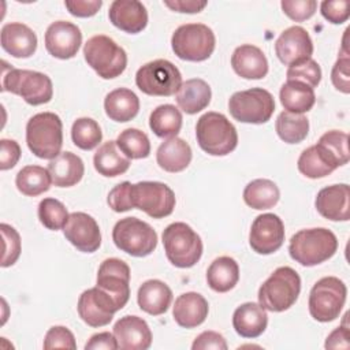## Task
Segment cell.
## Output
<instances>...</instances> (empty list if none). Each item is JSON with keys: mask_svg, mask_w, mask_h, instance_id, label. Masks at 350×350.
I'll use <instances>...</instances> for the list:
<instances>
[{"mask_svg": "<svg viewBox=\"0 0 350 350\" xmlns=\"http://www.w3.org/2000/svg\"><path fill=\"white\" fill-rule=\"evenodd\" d=\"M338 250L335 234L324 227L295 232L288 243L290 257L304 267H314L329 260Z\"/></svg>", "mask_w": 350, "mask_h": 350, "instance_id": "6da1fadb", "label": "cell"}, {"mask_svg": "<svg viewBox=\"0 0 350 350\" xmlns=\"http://www.w3.org/2000/svg\"><path fill=\"white\" fill-rule=\"evenodd\" d=\"M1 90L21 96L30 105H41L51 101L53 85L46 74L8 67L3 62Z\"/></svg>", "mask_w": 350, "mask_h": 350, "instance_id": "7a4b0ae2", "label": "cell"}, {"mask_svg": "<svg viewBox=\"0 0 350 350\" xmlns=\"http://www.w3.org/2000/svg\"><path fill=\"white\" fill-rule=\"evenodd\" d=\"M26 144L30 152L45 160L59 156L63 145V123L53 112L33 115L26 124Z\"/></svg>", "mask_w": 350, "mask_h": 350, "instance_id": "3957f363", "label": "cell"}, {"mask_svg": "<svg viewBox=\"0 0 350 350\" xmlns=\"http://www.w3.org/2000/svg\"><path fill=\"white\" fill-rule=\"evenodd\" d=\"M301 278L291 267H279L258 288V304L269 312H284L298 299Z\"/></svg>", "mask_w": 350, "mask_h": 350, "instance_id": "277c9868", "label": "cell"}, {"mask_svg": "<svg viewBox=\"0 0 350 350\" xmlns=\"http://www.w3.org/2000/svg\"><path fill=\"white\" fill-rule=\"evenodd\" d=\"M196 137L200 148L211 156H226L238 145L235 126L219 112H206L200 116Z\"/></svg>", "mask_w": 350, "mask_h": 350, "instance_id": "5b68a950", "label": "cell"}, {"mask_svg": "<svg viewBox=\"0 0 350 350\" xmlns=\"http://www.w3.org/2000/svg\"><path fill=\"white\" fill-rule=\"evenodd\" d=\"M163 246L168 261L176 268H190L202 256L200 235L186 223L175 221L163 231Z\"/></svg>", "mask_w": 350, "mask_h": 350, "instance_id": "8992f818", "label": "cell"}, {"mask_svg": "<svg viewBox=\"0 0 350 350\" xmlns=\"http://www.w3.org/2000/svg\"><path fill=\"white\" fill-rule=\"evenodd\" d=\"M86 63L103 79L119 77L127 66L126 51L119 46L111 37L97 34L90 37L83 45Z\"/></svg>", "mask_w": 350, "mask_h": 350, "instance_id": "52a82bcc", "label": "cell"}, {"mask_svg": "<svg viewBox=\"0 0 350 350\" xmlns=\"http://www.w3.org/2000/svg\"><path fill=\"white\" fill-rule=\"evenodd\" d=\"M216 38L211 27L204 23H186L179 26L172 37L174 53L187 62H204L215 51Z\"/></svg>", "mask_w": 350, "mask_h": 350, "instance_id": "ba28073f", "label": "cell"}, {"mask_svg": "<svg viewBox=\"0 0 350 350\" xmlns=\"http://www.w3.org/2000/svg\"><path fill=\"white\" fill-rule=\"evenodd\" d=\"M347 297L346 284L335 276L317 280L309 293V313L320 321L328 323L339 317Z\"/></svg>", "mask_w": 350, "mask_h": 350, "instance_id": "9c48e42d", "label": "cell"}, {"mask_svg": "<svg viewBox=\"0 0 350 350\" xmlns=\"http://www.w3.org/2000/svg\"><path fill=\"white\" fill-rule=\"evenodd\" d=\"M112 241L119 250L133 257H145L156 249L157 234L146 221L124 217L113 226Z\"/></svg>", "mask_w": 350, "mask_h": 350, "instance_id": "30bf717a", "label": "cell"}, {"mask_svg": "<svg viewBox=\"0 0 350 350\" xmlns=\"http://www.w3.org/2000/svg\"><path fill=\"white\" fill-rule=\"evenodd\" d=\"M135 85L148 96L168 97L176 94L179 90L182 75L174 63L165 59H157L138 68Z\"/></svg>", "mask_w": 350, "mask_h": 350, "instance_id": "8fae6325", "label": "cell"}, {"mask_svg": "<svg viewBox=\"0 0 350 350\" xmlns=\"http://www.w3.org/2000/svg\"><path fill=\"white\" fill-rule=\"evenodd\" d=\"M231 116L242 123H267L275 111L273 96L262 88L235 92L228 100Z\"/></svg>", "mask_w": 350, "mask_h": 350, "instance_id": "7c38bea8", "label": "cell"}, {"mask_svg": "<svg viewBox=\"0 0 350 350\" xmlns=\"http://www.w3.org/2000/svg\"><path fill=\"white\" fill-rule=\"evenodd\" d=\"M130 200L133 208L145 212L153 219H163L172 213L175 208V194L163 182L144 180L131 185Z\"/></svg>", "mask_w": 350, "mask_h": 350, "instance_id": "4fadbf2b", "label": "cell"}, {"mask_svg": "<svg viewBox=\"0 0 350 350\" xmlns=\"http://www.w3.org/2000/svg\"><path fill=\"white\" fill-rule=\"evenodd\" d=\"M96 286L105 291L120 310L130 298V268L120 258L104 260L97 272Z\"/></svg>", "mask_w": 350, "mask_h": 350, "instance_id": "5bb4252c", "label": "cell"}, {"mask_svg": "<svg viewBox=\"0 0 350 350\" xmlns=\"http://www.w3.org/2000/svg\"><path fill=\"white\" fill-rule=\"evenodd\" d=\"M284 242V224L275 213L258 215L249 232L250 247L258 254H272Z\"/></svg>", "mask_w": 350, "mask_h": 350, "instance_id": "9a60e30c", "label": "cell"}, {"mask_svg": "<svg viewBox=\"0 0 350 350\" xmlns=\"http://www.w3.org/2000/svg\"><path fill=\"white\" fill-rule=\"evenodd\" d=\"M78 314L90 327L98 328L109 324L119 310L113 299L100 287L85 290L78 299Z\"/></svg>", "mask_w": 350, "mask_h": 350, "instance_id": "2e32d148", "label": "cell"}, {"mask_svg": "<svg viewBox=\"0 0 350 350\" xmlns=\"http://www.w3.org/2000/svg\"><path fill=\"white\" fill-rule=\"evenodd\" d=\"M63 232L67 241L83 253H93L101 245L100 227L96 219L85 212H72Z\"/></svg>", "mask_w": 350, "mask_h": 350, "instance_id": "e0dca14e", "label": "cell"}, {"mask_svg": "<svg viewBox=\"0 0 350 350\" xmlns=\"http://www.w3.org/2000/svg\"><path fill=\"white\" fill-rule=\"evenodd\" d=\"M82 44V33L79 27L67 21H56L51 23L45 31V48L57 59L67 60L77 55Z\"/></svg>", "mask_w": 350, "mask_h": 350, "instance_id": "ac0fdd59", "label": "cell"}, {"mask_svg": "<svg viewBox=\"0 0 350 350\" xmlns=\"http://www.w3.org/2000/svg\"><path fill=\"white\" fill-rule=\"evenodd\" d=\"M275 52L283 64L291 66L312 57L313 42L302 26H290L278 37Z\"/></svg>", "mask_w": 350, "mask_h": 350, "instance_id": "d6986e66", "label": "cell"}, {"mask_svg": "<svg viewBox=\"0 0 350 350\" xmlns=\"http://www.w3.org/2000/svg\"><path fill=\"white\" fill-rule=\"evenodd\" d=\"M118 349L146 350L152 345V332L148 323L138 316H123L113 325Z\"/></svg>", "mask_w": 350, "mask_h": 350, "instance_id": "ffe728a7", "label": "cell"}, {"mask_svg": "<svg viewBox=\"0 0 350 350\" xmlns=\"http://www.w3.org/2000/svg\"><path fill=\"white\" fill-rule=\"evenodd\" d=\"M350 189L346 183L331 185L321 189L314 200L317 212L331 221H347L350 216L349 208Z\"/></svg>", "mask_w": 350, "mask_h": 350, "instance_id": "44dd1931", "label": "cell"}, {"mask_svg": "<svg viewBox=\"0 0 350 350\" xmlns=\"http://www.w3.org/2000/svg\"><path fill=\"white\" fill-rule=\"evenodd\" d=\"M108 18L122 31L137 34L148 25V11L138 0H115L109 5Z\"/></svg>", "mask_w": 350, "mask_h": 350, "instance_id": "7402d4cb", "label": "cell"}, {"mask_svg": "<svg viewBox=\"0 0 350 350\" xmlns=\"http://www.w3.org/2000/svg\"><path fill=\"white\" fill-rule=\"evenodd\" d=\"M0 42L8 55L18 59L30 57L37 49L36 33L21 22L5 23L1 27Z\"/></svg>", "mask_w": 350, "mask_h": 350, "instance_id": "603a6c76", "label": "cell"}, {"mask_svg": "<svg viewBox=\"0 0 350 350\" xmlns=\"http://www.w3.org/2000/svg\"><path fill=\"white\" fill-rule=\"evenodd\" d=\"M208 301L198 293L189 291L180 294L174 304L172 316L175 323L183 328H196L208 317Z\"/></svg>", "mask_w": 350, "mask_h": 350, "instance_id": "cb8c5ba5", "label": "cell"}, {"mask_svg": "<svg viewBox=\"0 0 350 350\" xmlns=\"http://www.w3.org/2000/svg\"><path fill=\"white\" fill-rule=\"evenodd\" d=\"M231 66L235 74L245 79H261L268 74V60L264 52L252 44H243L232 52Z\"/></svg>", "mask_w": 350, "mask_h": 350, "instance_id": "d4e9b609", "label": "cell"}, {"mask_svg": "<svg viewBox=\"0 0 350 350\" xmlns=\"http://www.w3.org/2000/svg\"><path fill=\"white\" fill-rule=\"evenodd\" d=\"M268 325L267 310L256 302L239 305L232 314V327L242 338H257Z\"/></svg>", "mask_w": 350, "mask_h": 350, "instance_id": "484cf974", "label": "cell"}, {"mask_svg": "<svg viewBox=\"0 0 350 350\" xmlns=\"http://www.w3.org/2000/svg\"><path fill=\"white\" fill-rule=\"evenodd\" d=\"M52 183L57 187H71L81 182L85 165L79 156L72 152H62L48 163Z\"/></svg>", "mask_w": 350, "mask_h": 350, "instance_id": "4316f807", "label": "cell"}, {"mask_svg": "<svg viewBox=\"0 0 350 350\" xmlns=\"http://www.w3.org/2000/svg\"><path fill=\"white\" fill-rule=\"evenodd\" d=\"M137 302L141 310L152 316H159L168 310L172 302V291L164 282L149 279L139 286Z\"/></svg>", "mask_w": 350, "mask_h": 350, "instance_id": "83f0119b", "label": "cell"}, {"mask_svg": "<svg viewBox=\"0 0 350 350\" xmlns=\"http://www.w3.org/2000/svg\"><path fill=\"white\" fill-rule=\"evenodd\" d=\"M193 153L190 145L178 137H172L160 144L156 152L159 167L167 172H180L186 170L191 161Z\"/></svg>", "mask_w": 350, "mask_h": 350, "instance_id": "f1b7e54d", "label": "cell"}, {"mask_svg": "<svg viewBox=\"0 0 350 350\" xmlns=\"http://www.w3.org/2000/svg\"><path fill=\"white\" fill-rule=\"evenodd\" d=\"M211 98V86L200 78H193L187 79L186 82H182L175 96L178 107L189 115H194L205 109L209 105Z\"/></svg>", "mask_w": 350, "mask_h": 350, "instance_id": "f546056e", "label": "cell"}, {"mask_svg": "<svg viewBox=\"0 0 350 350\" xmlns=\"http://www.w3.org/2000/svg\"><path fill=\"white\" fill-rule=\"evenodd\" d=\"M104 109L111 120L124 123L137 116L139 111V98L133 90L119 88L105 96Z\"/></svg>", "mask_w": 350, "mask_h": 350, "instance_id": "4dcf8cb0", "label": "cell"}, {"mask_svg": "<svg viewBox=\"0 0 350 350\" xmlns=\"http://www.w3.org/2000/svg\"><path fill=\"white\" fill-rule=\"evenodd\" d=\"M239 280L238 262L228 256L215 258L206 271V283L216 293H227Z\"/></svg>", "mask_w": 350, "mask_h": 350, "instance_id": "1f68e13d", "label": "cell"}, {"mask_svg": "<svg viewBox=\"0 0 350 350\" xmlns=\"http://www.w3.org/2000/svg\"><path fill=\"white\" fill-rule=\"evenodd\" d=\"M279 98L286 111L293 113H304L313 108L316 103L314 90L297 81H287L282 85Z\"/></svg>", "mask_w": 350, "mask_h": 350, "instance_id": "d6a6232c", "label": "cell"}, {"mask_svg": "<svg viewBox=\"0 0 350 350\" xmlns=\"http://www.w3.org/2000/svg\"><path fill=\"white\" fill-rule=\"evenodd\" d=\"M93 164L100 175L113 178L129 170L130 159L124 157L122 152L118 150L116 141H107L94 153Z\"/></svg>", "mask_w": 350, "mask_h": 350, "instance_id": "836d02e7", "label": "cell"}, {"mask_svg": "<svg viewBox=\"0 0 350 350\" xmlns=\"http://www.w3.org/2000/svg\"><path fill=\"white\" fill-rule=\"evenodd\" d=\"M280 198L279 187L269 179H254L249 182L243 190V201L247 206L264 211L273 208Z\"/></svg>", "mask_w": 350, "mask_h": 350, "instance_id": "e575fe53", "label": "cell"}, {"mask_svg": "<svg viewBox=\"0 0 350 350\" xmlns=\"http://www.w3.org/2000/svg\"><path fill=\"white\" fill-rule=\"evenodd\" d=\"M316 146L335 170L349 163V135L346 133L339 130H329L319 138Z\"/></svg>", "mask_w": 350, "mask_h": 350, "instance_id": "d590c367", "label": "cell"}, {"mask_svg": "<svg viewBox=\"0 0 350 350\" xmlns=\"http://www.w3.org/2000/svg\"><path fill=\"white\" fill-rule=\"evenodd\" d=\"M182 120V113L175 105L163 104L152 111L149 127L160 138H172L180 131Z\"/></svg>", "mask_w": 350, "mask_h": 350, "instance_id": "8d00e7d4", "label": "cell"}, {"mask_svg": "<svg viewBox=\"0 0 350 350\" xmlns=\"http://www.w3.org/2000/svg\"><path fill=\"white\" fill-rule=\"evenodd\" d=\"M51 183L52 179L48 168L41 165H26L16 174L15 178L16 189L27 197H36L48 191Z\"/></svg>", "mask_w": 350, "mask_h": 350, "instance_id": "74e56055", "label": "cell"}, {"mask_svg": "<svg viewBox=\"0 0 350 350\" xmlns=\"http://www.w3.org/2000/svg\"><path fill=\"white\" fill-rule=\"evenodd\" d=\"M276 133L286 144H299L309 133V120L304 113H293L283 111L275 123Z\"/></svg>", "mask_w": 350, "mask_h": 350, "instance_id": "f35d334b", "label": "cell"}, {"mask_svg": "<svg viewBox=\"0 0 350 350\" xmlns=\"http://www.w3.org/2000/svg\"><path fill=\"white\" fill-rule=\"evenodd\" d=\"M116 145L127 159H145L150 153V141L148 135L138 129H126L118 138Z\"/></svg>", "mask_w": 350, "mask_h": 350, "instance_id": "ab89813d", "label": "cell"}, {"mask_svg": "<svg viewBox=\"0 0 350 350\" xmlns=\"http://www.w3.org/2000/svg\"><path fill=\"white\" fill-rule=\"evenodd\" d=\"M71 138L75 146L82 150H92L103 139V131L98 123L92 118H79L72 123Z\"/></svg>", "mask_w": 350, "mask_h": 350, "instance_id": "60d3db41", "label": "cell"}, {"mask_svg": "<svg viewBox=\"0 0 350 350\" xmlns=\"http://www.w3.org/2000/svg\"><path fill=\"white\" fill-rule=\"evenodd\" d=\"M298 170L302 175L310 179H319L329 175L335 168L327 161V159L320 153L316 145L306 148L298 157Z\"/></svg>", "mask_w": 350, "mask_h": 350, "instance_id": "b9f144b4", "label": "cell"}, {"mask_svg": "<svg viewBox=\"0 0 350 350\" xmlns=\"http://www.w3.org/2000/svg\"><path fill=\"white\" fill-rule=\"evenodd\" d=\"M64 204L56 198H44L38 204V219L44 227L52 231L63 228L68 220Z\"/></svg>", "mask_w": 350, "mask_h": 350, "instance_id": "7bdbcfd3", "label": "cell"}, {"mask_svg": "<svg viewBox=\"0 0 350 350\" xmlns=\"http://www.w3.org/2000/svg\"><path fill=\"white\" fill-rule=\"evenodd\" d=\"M286 77L287 81L302 82L314 89L321 81V68L319 63L310 57L304 62L288 66Z\"/></svg>", "mask_w": 350, "mask_h": 350, "instance_id": "ee69618b", "label": "cell"}, {"mask_svg": "<svg viewBox=\"0 0 350 350\" xmlns=\"http://www.w3.org/2000/svg\"><path fill=\"white\" fill-rule=\"evenodd\" d=\"M0 231H1V237H3V257H1V262L0 265L3 268L11 267L16 262V260L19 258L21 254V237L18 234V231L7 224V223H1L0 224Z\"/></svg>", "mask_w": 350, "mask_h": 350, "instance_id": "f6af8a7d", "label": "cell"}, {"mask_svg": "<svg viewBox=\"0 0 350 350\" xmlns=\"http://www.w3.org/2000/svg\"><path fill=\"white\" fill-rule=\"evenodd\" d=\"M44 349H77L74 334L63 325L51 327L44 338Z\"/></svg>", "mask_w": 350, "mask_h": 350, "instance_id": "bcb514c9", "label": "cell"}, {"mask_svg": "<svg viewBox=\"0 0 350 350\" xmlns=\"http://www.w3.org/2000/svg\"><path fill=\"white\" fill-rule=\"evenodd\" d=\"M283 12L295 22H302L312 18L317 8L314 0H283L280 3Z\"/></svg>", "mask_w": 350, "mask_h": 350, "instance_id": "7dc6e473", "label": "cell"}, {"mask_svg": "<svg viewBox=\"0 0 350 350\" xmlns=\"http://www.w3.org/2000/svg\"><path fill=\"white\" fill-rule=\"evenodd\" d=\"M320 12L329 23L340 25L346 22L350 16V1L349 0H335L323 1L320 4Z\"/></svg>", "mask_w": 350, "mask_h": 350, "instance_id": "c3c4849f", "label": "cell"}, {"mask_svg": "<svg viewBox=\"0 0 350 350\" xmlns=\"http://www.w3.org/2000/svg\"><path fill=\"white\" fill-rule=\"evenodd\" d=\"M130 187H131V183L124 180L119 185H116L109 193H108V198H107V202L109 205V208L113 211V212H126V211H130L133 209V205H131V200H130Z\"/></svg>", "mask_w": 350, "mask_h": 350, "instance_id": "681fc988", "label": "cell"}, {"mask_svg": "<svg viewBox=\"0 0 350 350\" xmlns=\"http://www.w3.org/2000/svg\"><path fill=\"white\" fill-rule=\"evenodd\" d=\"M350 59L349 56L338 57L331 71V81L336 90L349 94L350 93Z\"/></svg>", "mask_w": 350, "mask_h": 350, "instance_id": "f907efd6", "label": "cell"}, {"mask_svg": "<svg viewBox=\"0 0 350 350\" xmlns=\"http://www.w3.org/2000/svg\"><path fill=\"white\" fill-rule=\"evenodd\" d=\"M21 157V146L14 139L3 138L0 141V170L5 171L18 163Z\"/></svg>", "mask_w": 350, "mask_h": 350, "instance_id": "816d5d0a", "label": "cell"}, {"mask_svg": "<svg viewBox=\"0 0 350 350\" xmlns=\"http://www.w3.org/2000/svg\"><path fill=\"white\" fill-rule=\"evenodd\" d=\"M66 8L68 12L78 18H90L98 12L103 5L101 0H66Z\"/></svg>", "mask_w": 350, "mask_h": 350, "instance_id": "f5cc1de1", "label": "cell"}, {"mask_svg": "<svg viewBox=\"0 0 350 350\" xmlns=\"http://www.w3.org/2000/svg\"><path fill=\"white\" fill-rule=\"evenodd\" d=\"M191 349L193 350H206V349L227 350V342L224 336L216 331H204L194 339Z\"/></svg>", "mask_w": 350, "mask_h": 350, "instance_id": "db71d44e", "label": "cell"}, {"mask_svg": "<svg viewBox=\"0 0 350 350\" xmlns=\"http://www.w3.org/2000/svg\"><path fill=\"white\" fill-rule=\"evenodd\" d=\"M86 350H97V349H105V350H115L118 349V342L113 334L111 332H98L94 334L88 343L85 345Z\"/></svg>", "mask_w": 350, "mask_h": 350, "instance_id": "11a10c76", "label": "cell"}, {"mask_svg": "<svg viewBox=\"0 0 350 350\" xmlns=\"http://www.w3.org/2000/svg\"><path fill=\"white\" fill-rule=\"evenodd\" d=\"M325 349H349V328L346 325H340L335 328L325 340Z\"/></svg>", "mask_w": 350, "mask_h": 350, "instance_id": "9f6ffc18", "label": "cell"}, {"mask_svg": "<svg viewBox=\"0 0 350 350\" xmlns=\"http://www.w3.org/2000/svg\"><path fill=\"white\" fill-rule=\"evenodd\" d=\"M208 3L206 1H198V0H174V1H164V5L171 8L176 12H187V14H196L205 8Z\"/></svg>", "mask_w": 350, "mask_h": 350, "instance_id": "6f0895ef", "label": "cell"}]
</instances>
